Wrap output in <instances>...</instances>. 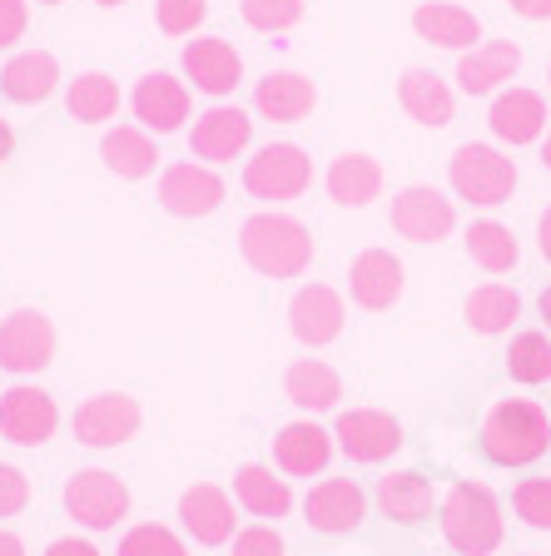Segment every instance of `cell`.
I'll return each instance as SVG.
<instances>
[{"mask_svg": "<svg viewBox=\"0 0 551 556\" xmlns=\"http://www.w3.org/2000/svg\"><path fill=\"white\" fill-rule=\"evenodd\" d=\"M239 254L264 278H299L313 264V239L288 214H253L239 229Z\"/></svg>", "mask_w": 551, "mask_h": 556, "instance_id": "cell-1", "label": "cell"}, {"mask_svg": "<svg viewBox=\"0 0 551 556\" xmlns=\"http://www.w3.org/2000/svg\"><path fill=\"white\" fill-rule=\"evenodd\" d=\"M551 447V417L527 397H506L483 422V452L497 467H527L547 457Z\"/></svg>", "mask_w": 551, "mask_h": 556, "instance_id": "cell-2", "label": "cell"}, {"mask_svg": "<svg viewBox=\"0 0 551 556\" xmlns=\"http://www.w3.org/2000/svg\"><path fill=\"white\" fill-rule=\"evenodd\" d=\"M442 536L458 556H492L502 546V502L487 482H458L442 502Z\"/></svg>", "mask_w": 551, "mask_h": 556, "instance_id": "cell-3", "label": "cell"}, {"mask_svg": "<svg viewBox=\"0 0 551 556\" xmlns=\"http://www.w3.org/2000/svg\"><path fill=\"white\" fill-rule=\"evenodd\" d=\"M65 511L80 521L85 532H115L129 517V486L125 477L104 472V467H80L65 482Z\"/></svg>", "mask_w": 551, "mask_h": 556, "instance_id": "cell-4", "label": "cell"}, {"mask_svg": "<svg viewBox=\"0 0 551 556\" xmlns=\"http://www.w3.org/2000/svg\"><path fill=\"white\" fill-rule=\"evenodd\" d=\"M452 189H458L467 204H506L512 189H517V164L497 154L492 144H462L452 154Z\"/></svg>", "mask_w": 551, "mask_h": 556, "instance_id": "cell-5", "label": "cell"}, {"mask_svg": "<svg viewBox=\"0 0 551 556\" xmlns=\"http://www.w3.org/2000/svg\"><path fill=\"white\" fill-rule=\"evenodd\" d=\"M313 185V160L299 144H264L243 164V189L253 199H268V204H284V199H299Z\"/></svg>", "mask_w": 551, "mask_h": 556, "instance_id": "cell-6", "label": "cell"}, {"mask_svg": "<svg viewBox=\"0 0 551 556\" xmlns=\"http://www.w3.org/2000/svg\"><path fill=\"white\" fill-rule=\"evenodd\" d=\"M60 428V407L46 388L35 382H15L0 393V438L15 442V447H40L50 442Z\"/></svg>", "mask_w": 551, "mask_h": 556, "instance_id": "cell-7", "label": "cell"}, {"mask_svg": "<svg viewBox=\"0 0 551 556\" xmlns=\"http://www.w3.org/2000/svg\"><path fill=\"white\" fill-rule=\"evenodd\" d=\"M55 358V324L46 313L21 308L0 324V368L15 372V378H35L46 372Z\"/></svg>", "mask_w": 551, "mask_h": 556, "instance_id": "cell-8", "label": "cell"}, {"mask_svg": "<svg viewBox=\"0 0 551 556\" xmlns=\"http://www.w3.org/2000/svg\"><path fill=\"white\" fill-rule=\"evenodd\" d=\"M139 422H145V413H139V403L129 393H95L75 407V442L120 447V442H129L139 432Z\"/></svg>", "mask_w": 551, "mask_h": 556, "instance_id": "cell-9", "label": "cell"}, {"mask_svg": "<svg viewBox=\"0 0 551 556\" xmlns=\"http://www.w3.org/2000/svg\"><path fill=\"white\" fill-rule=\"evenodd\" d=\"M334 442L343 457L353 463H388L392 452L402 447V428L392 413H378V407H353V413L338 417Z\"/></svg>", "mask_w": 551, "mask_h": 556, "instance_id": "cell-10", "label": "cell"}, {"mask_svg": "<svg viewBox=\"0 0 551 556\" xmlns=\"http://www.w3.org/2000/svg\"><path fill=\"white\" fill-rule=\"evenodd\" d=\"M303 517H309L313 532H328V536L358 532L367 517L363 486H358L353 477H323L309 497H303Z\"/></svg>", "mask_w": 551, "mask_h": 556, "instance_id": "cell-11", "label": "cell"}, {"mask_svg": "<svg viewBox=\"0 0 551 556\" xmlns=\"http://www.w3.org/2000/svg\"><path fill=\"white\" fill-rule=\"evenodd\" d=\"M160 204L174 219H204L224 204V179L209 164H170L160 174Z\"/></svg>", "mask_w": 551, "mask_h": 556, "instance_id": "cell-12", "label": "cell"}, {"mask_svg": "<svg viewBox=\"0 0 551 556\" xmlns=\"http://www.w3.org/2000/svg\"><path fill=\"white\" fill-rule=\"evenodd\" d=\"M179 521L184 532L195 536L199 546H224L234 542V497L214 482H195L179 492Z\"/></svg>", "mask_w": 551, "mask_h": 556, "instance_id": "cell-13", "label": "cell"}, {"mask_svg": "<svg viewBox=\"0 0 551 556\" xmlns=\"http://www.w3.org/2000/svg\"><path fill=\"white\" fill-rule=\"evenodd\" d=\"M249 139H253V119L243 115L239 104H214V110H204V115L195 119V129H189V150H195V160L224 164L249 150Z\"/></svg>", "mask_w": 551, "mask_h": 556, "instance_id": "cell-14", "label": "cell"}, {"mask_svg": "<svg viewBox=\"0 0 551 556\" xmlns=\"http://www.w3.org/2000/svg\"><path fill=\"white\" fill-rule=\"evenodd\" d=\"M184 75L195 80V90H204V94H214V100H224V94L239 90L243 60H239V50H234L229 40H218V35H204V40H189V46H184Z\"/></svg>", "mask_w": 551, "mask_h": 556, "instance_id": "cell-15", "label": "cell"}, {"mask_svg": "<svg viewBox=\"0 0 551 556\" xmlns=\"http://www.w3.org/2000/svg\"><path fill=\"white\" fill-rule=\"evenodd\" d=\"M288 328L309 348L334 343V338L343 333V299H338L328 283H309V289H299L293 303H288Z\"/></svg>", "mask_w": 551, "mask_h": 556, "instance_id": "cell-16", "label": "cell"}, {"mask_svg": "<svg viewBox=\"0 0 551 556\" xmlns=\"http://www.w3.org/2000/svg\"><path fill=\"white\" fill-rule=\"evenodd\" d=\"M392 229L413 243H437L452 229V199H442L437 189L413 185L392 199Z\"/></svg>", "mask_w": 551, "mask_h": 556, "instance_id": "cell-17", "label": "cell"}, {"mask_svg": "<svg viewBox=\"0 0 551 556\" xmlns=\"http://www.w3.org/2000/svg\"><path fill=\"white\" fill-rule=\"evenodd\" d=\"M129 104H135L139 125L154 129V135H170V129H179L184 119H189V90H184V80L164 75V70L145 75V80L135 85V94H129Z\"/></svg>", "mask_w": 551, "mask_h": 556, "instance_id": "cell-18", "label": "cell"}, {"mask_svg": "<svg viewBox=\"0 0 551 556\" xmlns=\"http://www.w3.org/2000/svg\"><path fill=\"white\" fill-rule=\"evenodd\" d=\"M348 293H353L358 308L383 313L402 299V264L388 254V249H367V254L353 258L348 268Z\"/></svg>", "mask_w": 551, "mask_h": 556, "instance_id": "cell-19", "label": "cell"}, {"mask_svg": "<svg viewBox=\"0 0 551 556\" xmlns=\"http://www.w3.org/2000/svg\"><path fill=\"white\" fill-rule=\"evenodd\" d=\"M334 432H323L318 422H288V428H278V438H274V463H278V472H288V477H313V472H323L328 467V457H334Z\"/></svg>", "mask_w": 551, "mask_h": 556, "instance_id": "cell-20", "label": "cell"}, {"mask_svg": "<svg viewBox=\"0 0 551 556\" xmlns=\"http://www.w3.org/2000/svg\"><path fill=\"white\" fill-rule=\"evenodd\" d=\"M253 104L274 125H299V119H309L313 104H318V90H313V80L293 75V70H268L264 80H259V90H253Z\"/></svg>", "mask_w": 551, "mask_h": 556, "instance_id": "cell-21", "label": "cell"}, {"mask_svg": "<svg viewBox=\"0 0 551 556\" xmlns=\"http://www.w3.org/2000/svg\"><path fill=\"white\" fill-rule=\"evenodd\" d=\"M234 502L259 521H278L293 511V486H288V477H278L274 467L249 463L234 472Z\"/></svg>", "mask_w": 551, "mask_h": 556, "instance_id": "cell-22", "label": "cell"}, {"mask_svg": "<svg viewBox=\"0 0 551 556\" xmlns=\"http://www.w3.org/2000/svg\"><path fill=\"white\" fill-rule=\"evenodd\" d=\"M55 85H60V65L50 50H21V55H11L5 70H0V90H5V100H15V104L50 100Z\"/></svg>", "mask_w": 551, "mask_h": 556, "instance_id": "cell-23", "label": "cell"}, {"mask_svg": "<svg viewBox=\"0 0 551 556\" xmlns=\"http://www.w3.org/2000/svg\"><path fill=\"white\" fill-rule=\"evenodd\" d=\"M487 125H492V135L506 139V144H531V139H541V129H547V104L531 90H502L492 100Z\"/></svg>", "mask_w": 551, "mask_h": 556, "instance_id": "cell-24", "label": "cell"}, {"mask_svg": "<svg viewBox=\"0 0 551 556\" xmlns=\"http://www.w3.org/2000/svg\"><path fill=\"white\" fill-rule=\"evenodd\" d=\"M522 65V50L512 40H487V46H472L467 55L458 60V80L467 94H487L502 80H512Z\"/></svg>", "mask_w": 551, "mask_h": 556, "instance_id": "cell-25", "label": "cell"}, {"mask_svg": "<svg viewBox=\"0 0 551 556\" xmlns=\"http://www.w3.org/2000/svg\"><path fill=\"white\" fill-rule=\"evenodd\" d=\"M284 393H288V403L303 407V413H328V407H338V397H343V378L323 358H299L284 372Z\"/></svg>", "mask_w": 551, "mask_h": 556, "instance_id": "cell-26", "label": "cell"}, {"mask_svg": "<svg viewBox=\"0 0 551 556\" xmlns=\"http://www.w3.org/2000/svg\"><path fill=\"white\" fill-rule=\"evenodd\" d=\"M413 25H417V35H423V40H433V46H448V50H467L472 40H483V25H477V15L462 11V5H448V0L417 5Z\"/></svg>", "mask_w": 551, "mask_h": 556, "instance_id": "cell-27", "label": "cell"}, {"mask_svg": "<svg viewBox=\"0 0 551 556\" xmlns=\"http://www.w3.org/2000/svg\"><path fill=\"white\" fill-rule=\"evenodd\" d=\"M100 160L110 164L120 179H145V174H154V164H160V150H154V139L145 135V129L115 125L100 139Z\"/></svg>", "mask_w": 551, "mask_h": 556, "instance_id": "cell-28", "label": "cell"}, {"mask_svg": "<svg viewBox=\"0 0 551 556\" xmlns=\"http://www.w3.org/2000/svg\"><path fill=\"white\" fill-rule=\"evenodd\" d=\"M383 189V164L367 160V154H343V160L328 164V194L338 204L358 208V204H373Z\"/></svg>", "mask_w": 551, "mask_h": 556, "instance_id": "cell-29", "label": "cell"}, {"mask_svg": "<svg viewBox=\"0 0 551 556\" xmlns=\"http://www.w3.org/2000/svg\"><path fill=\"white\" fill-rule=\"evenodd\" d=\"M398 94H402V110L413 119H423V125H448L452 119V90L433 70H408Z\"/></svg>", "mask_w": 551, "mask_h": 556, "instance_id": "cell-30", "label": "cell"}, {"mask_svg": "<svg viewBox=\"0 0 551 556\" xmlns=\"http://www.w3.org/2000/svg\"><path fill=\"white\" fill-rule=\"evenodd\" d=\"M378 507L392 521H423L433 511V482L423 472H388L378 482Z\"/></svg>", "mask_w": 551, "mask_h": 556, "instance_id": "cell-31", "label": "cell"}, {"mask_svg": "<svg viewBox=\"0 0 551 556\" xmlns=\"http://www.w3.org/2000/svg\"><path fill=\"white\" fill-rule=\"evenodd\" d=\"M65 104L80 125H104V119H115V110H120V85L110 80V75H100V70L75 75L65 90Z\"/></svg>", "mask_w": 551, "mask_h": 556, "instance_id": "cell-32", "label": "cell"}, {"mask_svg": "<svg viewBox=\"0 0 551 556\" xmlns=\"http://www.w3.org/2000/svg\"><path fill=\"white\" fill-rule=\"evenodd\" d=\"M467 254L477 258V264L487 268V274H506V268L517 264V239H512V229L497 219H477L467 229Z\"/></svg>", "mask_w": 551, "mask_h": 556, "instance_id": "cell-33", "label": "cell"}, {"mask_svg": "<svg viewBox=\"0 0 551 556\" xmlns=\"http://www.w3.org/2000/svg\"><path fill=\"white\" fill-rule=\"evenodd\" d=\"M522 313V299L506 283H483V289H472L467 299V324L477 328V333H502V328H512V318Z\"/></svg>", "mask_w": 551, "mask_h": 556, "instance_id": "cell-34", "label": "cell"}, {"mask_svg": "<svg viewBox=\"0 0 551 556\" xmlns=\"http://www.w3.org/2000/svg\"><path fill=\"white\" fill-rule=\"evenodd\" d=\"M506 372H512V382H527V388L551 382V338L547 333H517L512 348H506Z\"/></svg>", "mask_w": 551, "mask_h": 556, "instance_id": "cell-35", "label": "cell"}, {"mask_svg": "<svg viewBox=\"0 0 551 556\" xmlns=\"http://www.w3.org/2000/svg\"><path fill=\"white\" fill-rule=\"evenodd\" d=\"M115 556H189V546H184L179 532H170L164 521H139V527L125 532Z\"/></svg>", "mask_w": 551, "mask_h": 556, "instance_id": "cell-36", "label": "cell"}, {"mask_svg": "<svg viewBox=\"0 0 551 556\" xmlns=\"http://www.w3.org/2000/svg\"><path fill=\"white\" fill-rule=\"evenodd\" d=\"M239 11L253 30L278 35V30H293V25L303 21V0H243Z\"/></svg>", "mask_w": 551, "mask_h": 556, "instance_id": "cell-37", "label": "cell"}, {"mask_svg": "<svg viewBox=\"0 0 551 556\" xmlns=\"http://www.w3.org/2000/svg\"><path fill=\"white\" fill-rule=\"evenodd\" d=\"M512 507H517V517L527 521V527L551 532V477H527V482H517Z\"/></svg>", "mask_w": 551, "mask_h": 556, "instance_id": "cell-38", "label": "cell"}, {"mask_svg": "<svg viewBox=\"0 0 551 556\" xmlns=\"http://www.w3.org/2000/svg\"><path fill=\"white\" fill-rule=\"evenodd\" d=\"M209 15V0H154V21L164 35H195Z\"/></svg>", "mask_w": 551, "mask_h": 556, "instance_id": "cell-39", "label": "cell"}, {"mask_svg": "<svg viewBox=\"0 0 551 556\" xmlns=\"http://www.w3.org/2000/svg\"><path fill=\"white\" fill-rule=\"evenodd\" d=\"M229 556H288V546H284V536H278L268 521H259V527H243V532H234Z\"/></svg>", "mask_w": 551, "mask_h": 556, "instance_id": "cell-40", "label": "cell"}, {"mask_svg": "<svg viewBox=\"0 0 551 556\" xmlns=\"http://www.w3.org/2000/svg\"><path fill=\"white\" fill-rule=\"evenodd\" d=\"M30 507V477L15 463H0V517H21Z\"/></svg>", "mask_w": 551, "mask_h": 556, "instance_id": "cell-41", "label": "cell"}, {"mask_svg": "<svg viewBox=\"0 0 551 556\" xmlns=\"http://www.w3.org/2000/svg\"><path fill=\"white\" fill-rule=\"evenodd\" d=\"M25 21H30L25 0H0V50H11L15 40H21V35H25Z\"/></svg>", "mask_w": 551, "mask_h": 556, "instance_id": "cell-42", "label": "cell"}, {"mask_svg": "<svg viewBox=\"0 0 551 556\" xmlns=\"http://www.w3.org/2000/svg\"><path fill=\"white\" fill-rule=\"evenodd\" d=\"M46 556H100V546H95L90 536H55V542L46 546Z\"/></svg>", "mask_w": 551, "mask_h": 556, "instance_id": "cell-43", "label": "cell"}, {"mask_svg": "<svg viewBox=\"0 0 551 556\" xmlns=\"http://www.w3.org/2000/svg\"><path fill=\"white\" fill-rule=\"evenodd\" d=\"M512 11L522 21H551V0H512Z\"/></svg>", "mask_w": 551, "mask_h": 556, "instance_id": "cell-44", "label": "cell"}, {"mask_svg": "<svg viewBox=\"0 0 551 556\" xmlns=\"http://www.w3.org/2000/svg\"><path fill=\"white\" fill-rule=\"evenodd\" d=\"M0 556H25V542L15 532H0Z\"/></svg>", "mask_w": 551, "mask_h": 556, "instance_id": "cell-45", "label": "cell"}, {"mask_svg": "<svg viewBox=\"0 0 551 556\" xmlns=\"http://www.w3.org/2000/svg\"><path fill=\"white\" fill-rule=\"evenodd\" d=\"M11 150H15V135H11V125H5V119H0V164L11 160Z\"/></svg>", "mask_w": 551, "mask_h": 556, "instance_id": "cell-46", "label": "cell"}, {"mask_svg": "<svg viewBox=\"0 0 551 556\" xmlns=\"http://www.w3.org/2000/svg\"><path fill=\"white\" fill-rule=\"evenodd\" d=\"M541 254L551 258V208H547V214H541Z\"/></svg>", "mask_w": 551, "mask_h": 556, "instance_id": "cell-47", "label": "cell"}, {"mask_svg": "<svg viewBox=\"0 0 551 556\" xmlns=\"http://www.w3.org/2000/svg\"><path fill=\"white\" fill-rule=\"evenodd\" d=\"M541 318H547V328H551V289H541Z\"/></svg>", "mask_w": 551, "mask_h": 556, "instance_id": "cell-48", "label": "cell"}, {"mask_svg": "<svg viewBox=\"0 0 551 556\" xmlns=\"http://www.w3.org/2000/svg\"><path fill=\"white\" fill-rule=\"evenodd\" d=\"M541 164L551 169V135H547V144H541Z\"/></svg>", "mask_w": 551, "mask_h": 556, "instance_id": "cell-49", "label": "cell"}, {"mask_svg": "<svg viewBox=\"0 0 551 556\" xmlns=\"http://www.w3.org/2000/svg\"><path fill=\"white\" fill-rule=\"evenodd\" d=\"M95 5H125V0H95Z\"/></svg>", "mask_w": 551, "mask_h": 556, "instance_id": "cell-50", "label": "cell"}, {"mask_svg": "<svg viewBox=\"0 0 551 556\" xmlns=\"http://www.w3.org/2000/svg\"><path fill=\"white\" fill-rule=\"evenodd\" d=\"M46 5H60V0H46Z\"/></svg>", "mask_w": 551, "mask_h": 556, "instance_id": "cell-51", "label": "cell"}]
</instances>
